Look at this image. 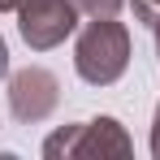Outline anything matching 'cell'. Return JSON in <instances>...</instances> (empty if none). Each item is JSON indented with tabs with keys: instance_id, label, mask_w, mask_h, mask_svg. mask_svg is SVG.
I'll use <instances>...</instances> for the list:
<instances>
[{
	"instance_id": "cell-1",
	"label": "cell",
	"mask_w": 160,
	"mask_h": 160,
	"mask_svg": "<svg viewBox=\"0 0 160 160\" xmlns=\"http://www.w3.org/2000/svg\"><path fill=\"white\" fill-rule=\"evenodd\" d=\"M126 52H130L126 30L117 22H108V18H100L78 39V74L87 82H112L126 69Z\"/></svg>"
},
{
	"instance_id": "cell-2",
	"label": "cell",
	"mask_w": 160,
	"mask_h": 160,
	"mask_svg": "<svg viewBox=\"0 0 160 160\" xmlns=\"http://www.w3.org/2000/svg\"><path fill=\"white\" fill-rule=\"evenodd\" d=\"M74 30V4L69 0H22V35L35 48H52Z\"/></svg>"
},
{
	"instance_id": "cell-3",
	"label": "cell",
	"mask_w": 160,
	"mask_h": 160,
	"mask_svg": "<svg viewBox=\"0 0 160 160\" xmlns=\"http://www.w3.org/2000/svg\"><path fill=\"white\" fill-rule=\"evenodd\" d=\"M78 4H82V9H91V13H104V18H108L121 0H78Z\"/></svg>"
},
{
	"instance_id": "cell-4",
	"label": "cell",
	"mask_w": 160,
	"mask_h": 160,
	"mask_svg": "<svg viewBox=\"0 0 160 160\" xmlns=\"http://www.w3.org/2000/svg\"><path fill=\"white\" fill-rule=\"evenodd\" d=\"M152 4H160V0H134V9H138L143 22H152Z\"/></svg>"
},
{
	"instance_id": "cell-5",
	"label": "cell",
	"mask_w": 160,
	"mask_h": 160,
	"mask_svg": "<svg viewBox=\"0 0 160 160\" xmlns=\"http://www.w3.org/2000/svg\"><path fill=\"white\" fill-rule=\"evenodd\" d=\"M13 4H22V0H0V9H13Z\"/></svg>"
},
{
	"instance_id": "cell-6",
	"label": "cell",
	"mask_w": 160,
	"mask_h": 160,
	"mask_svg": "<svg viewBox=\"0 0 160 160\" xmlns=\"http://www.w3.org/2000/svg\"><path fill=\"white\" fill-rule=\"evenodd\" d=\"M4 65H9V61H4V43H0V74H4Z\"/></svg>"
},
{
	"instance_id": "cell-7",
	"label": "cell",
	"mask_w": 160,
	"mask_h": 160,
	"mask_svg": "<svg viewBox=\"0 0 160 160\" xmlns=\"http://www.w3.org/2000/svg\"><path fill=\"white\" fill-rule=\"evenodd\" d=\"M152 26H156V39H160V22H152Z\"/></svg>"
}]
</instances>
